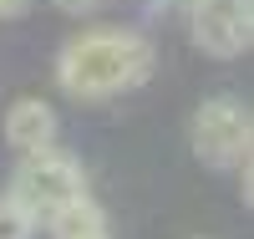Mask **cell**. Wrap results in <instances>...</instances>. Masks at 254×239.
<instances>
[{
    "mask_svg": "<svg viewBox=\"0 0 254 239\" xmlns=\"http://www.w3.org/2000/svg\"><path fill=\"white\" fill-rule=\"evenodd\" d=\"M188 26H193L198 51L219 56V61H234L254 41V0H198L188 10Z\"/></svg>",
    "mask_w": 254,
    "mask_h": 239,
    "instance_id": "4",
    "label": "cell"
},
{
    "mask_svg": "<svg viewBox=\"0 0 254 239\" xmlns=\"http://www.w3.org/2000/svg\"><path fill=\"white\" fill-rule=\"evenodd\" d=\"M56 5L66 10V15H87V10H97V5H102V0H56Z\"/></svg>",
    "mask_w": 254,
    "mask_h": 239,
    "instance_id": "8",
    "label": "cell"
},
{
    "mask_svg": "<svg viewBox=\"0 0 254 239\" xmlns=\"http://www.w3.org/2000/svg\"><path fill=\"white\" fill-rule=\"evenodd\" d=\"M5 143L15 148L20 158L46 153V148L56 143V112L41 97H15L10 112H5Z\"/></svg>",
    "mask_w": 254,
    "mask_h": 239,
    "instance_id": "5",
    "label": "cell"
},
{
    "mask_svg": "<svg viewBox=\"0 0 254 239\" xmlns=\"http://www.w3.org/2000/svg\"><path fill=\"white\" fill-rule=\"evenodd\" d=\"M193 5H198V0H158V10H183V15L193 10Z\"/></svg>",
    "mask_w": 254,
    "mask_h": 239,
    "instance_id": "10",
    "label": "cell"
},
{
    "mask_svg": "<svg viewBox=\"0 0 254 239\" xmlns=\"http://www.w3.org/2000/svg\"><path fill=\"white\" fill-rule=\"evenodd\" d=\"M5 199L20 204L36 224H51L61 209H71L76 199H87V173H81V163H76L71 153L46 148V153L20 158V168H15Z\"/></svg>",
    "mask_w": 254,
    "mask_h": 239,
    "instance_id": "2",
    "label": "cell"
},
{
    "mask_svg": "<svg viewBox=\"0 0 254 239\" xmlns=\"http://www.w3.org/2000/svg\"><path fill=\"white\" fill-rule=\"evenodd\" d=\"M31 10V0H0V20H15V15H26Z\"/></svg>",
    "mask_w": 254,
    "mask_h": 239,
    "instance_id": "9",
    "label": "cell"
},
{
    "mask_svg": "<svg viewBox=\"0 0 254 239\" xmlns=\"http://www.w3.org/2000/svg\"><path fill=\"white\" fill-rule=\"evenodd\" d=\"M153 67H158L153 41L142 31H122V26L81 31L56 51V81L76 102H107L117 92H132L153 77Z\"/></svg>",
    "mask_w": 254,
    "mask_h": 239,
    "instance_id": "1",
    "label": "cell"
},
{
    "mask_svg": "<svg viewBox=\"0 0 254 239\" xmlns=\"http://www.w3.org/2000/svg\"><path fill=\"white\" fill-rule=\"evenodd\" d=\"M188 138H193L198 163L239 168L249 158V143H254V117L239 97H208V102H198L193 122H188Z\"/></svg>",
    "mask_w": 254,
    "mask_h": 239,
    "instance_id": "3",
    "label": "cell"
},
{
    "mask_svg": "<svg viewBox=\"0 0 254 239\" xmlns=\"http://www.w3.org/2000/svg\"><path fill=\"white\" fill-rule=\"evenodd\" d=\"M51 239H107V214L92 199H76L71 209H61L51 219Z\"/></svg>",
    "mask_w": 254,
    "mask_h": 239,
    "instance_id": "6",
    "label": "cell"
},
{
    "mask_svg": "<svg viewBox=\"0 0 254 239\" xmlns=\"http://www.w3.org/2000/svg\"><path fill=\"white\" fill-rule=\"evenodd\" d=\"M31 234H36V219L20 204L0 199V239H31Z\"/></svg>",
    "mask_w": 254,
    "mask_h": 239,
    "instance_id": "7",
    "label": "cell"
}]
</instances>
